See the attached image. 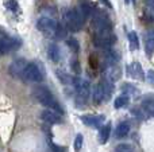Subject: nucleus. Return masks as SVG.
Instances as JSON below:
<instances>
[{
  "mask_svg": "<svg viewBox=\"0 0 154 152\" xmlns=\"http://www.w3.org/2000/svg\"><path fill=\"white\" fill-rule=\"evenodd\" d=\"M109 135H111V123H107L106 125L101 127L100 129V135H99V142L101 144H106L109 139Z\"/></svg>",
  "mask_w": 154,
  "mask_h": 152,
  "instance_id": "19",
  "label": "nucleus"
},
{
  "mask_svg": "<svg viewBox=\"0 0 154 152\" xmlns=\"http://www.w3.org/2000/svg\"><path fill=\"white\" fill-rule=\"evenodd\" d=\"M128 132H130V124L126 123V121L119 123L116 129H115V137H116V139H125L128 135Z\"/></svg>",
  "mask_w": 154,
  "mask_h": 152,
  "instance_id": "16",
  "label": "nucleus"
},
{
  "mask_svg": "<svg viewBox=\"0 0 154 152\" xmlns=\"http://www.w3.org/2000/svg\"><path fill=\"white\" fill-rule=\"evenodd\" d=\"M145 20L147 23H154V15H145Z\"/></svg>",
  "mask_w": 154,
  "mask_h": 152,
  "instance_id": "32",
  "label": "nucleus"
},
{
  "mask_svg": "<svg viewBox=\"0 0 154 152\" xmlns=\"http://www.w3.org/2000/svg\"><path fill=\"white\" fill-rule=\"evenodd\" d=\"M100 1L106 3V4H107V5H108V7H112V5H111V3H109V1H108V0H100Z\"/></svg>",
  "mask_w": 154,
  "mask_h": 152,
  "instance_id": "34",
  "label": "nucleus"
},
{
  "mask_svg": "<svg viewBox=\"0 0 154 152\" xmlns=\"http://www.w3.org/2000/svg\"><path fill=\"white\" fill-rule=\"evenodd\" d=\"M57 22L53 18H49V16H42V18L38 19L37 22V28L39 30L42 34H45L46 37H54V32L57 28Z\"/></svg>",
  "mask_w": 154,
  "mask_h": 152,
  "instance_id": "7",
  "label": "nucleus"
},
{
  "mask_svg": "<svg viewBox=\"0 0 154 152\" xmlns=\"http://www.w3.org/2000/svg\"><path fill=\"white\" fill-rule=\"evenodd\" d=\"M133 1H135V0H133Z\"/></svg>",
  "mask_w": 154,
  "mask_h": 152,
  "instance_id": "35",
  "label": "nucleus"
},
{
  "mask_svg": "<svg viewBox=\"0 0 154 152\" xmlns=\"http://www.w3.org/2000/svg\"><path fill=\"white\" fill-rule=\"evenodd\" d=\"M120 75H122V70H120L118 66H111L109 70H107V73H106V78L109 80L111 82L118 81L120 78Z\"/></svg>",
  "mask_w": 154,
  "mask_h": 152,
  "instance_id": "18",
  "label": "nucleus"
},
{
  "mask_svg": "<svg viewBox=\"0 0 154 152\" xmlns=\"http://www.w3.org/2000/svg\"><path fill=\"white\" fill-rule=\"evenodd\" d=\"M64 20H65L66 28L70 30L72 32L80 31L82 27V20L80 19V16L77 15L75 8H65L64 10Z\"/></svg>",
  "mask_w": 154,
  "mask_h": 152,
  "instance_id": "3",
  "label": "nucleus"
},
{
  "mask_svg": "<svg viewBox=\"0 0 154 152\" xmlns=\"http://www.w3.org/2000/svg\"><path fill=\"white\" fill-rule=\"evenodd\" d=\"M115 152H133V147L130 144H119L115 148Z\"/></svg>",
  "mask_w": 154,
  "mask_h": 152,
  "instance_id": "29",
  "label": "nucleus"
},
{
  "mask_svg": "<svg viewBox=\"0 0 154 152\" xmlns=\"http://www.w3.org/2000/svg\"><path fill=\"white\" fill-rule=\"evenodd\" d=\"M73 88L76 89L77 96L87 101L91 94V83L87 80H82L80 77H75L73 78Z\"/></svg>",
  "mask_w": 154,
  "mask_h": 152,
  "instance_id": "8",
  "label": "nucleus"
},
{
  "mask_svg": "<svg viewBox=\"0 0 154 152\" xmlns=\"http://www.w3.org/2000/svg\"><path fill=\"white\" fill-rule=\"evenodd\" d=\"M128 42H130L131 50H138L139 48V38L135 31L128 32Z\"/></svg>",
  "mask_w": 154,
  "mask_h": 152,
  "instance_id": "22",
  "label": "nucleus"
},
{
  "mask_svg": "<svg viewBox=\"0 0 154 152\" xmlns=\"http://www.w3.org/2000/svg\"><path fill=\"white\" fill-rule=\"evenodd\" d=\"M32 96H34V98L37 100L41 105L46 107L48 109H53V110H56V112L61 110V107H60L58 101L56 100V97H54L53 93H51L48 88H45V86H37V88H34Z\"/></svg>",
  "mask_w": 154,
  "mask_h": 152,
  "instance_id": "1",
  "label": "nucleus"
},
{
  "mask_svg": "<svg viewBox=\"0 0 154 152\" xmlns=\"http://www.w3.org/2000/svg\"><path fill=\"white\" fill-rule=\"evenodd\" d=\"M146 77H147V81H149L152 85H154V70H147Z\"/></svg>",
  "mask_w": 154,
  "mask_h": 152,
  "instance_id": "31",
  "label": "nucleus"
},
{
  "mask_svg": "<svg viewBox=\"0 0 154 152\" xmlns=\"http://www.w3.org/2000/svg\"><path fill=\"white\" fill-rule=\"evenodd\" d=\"M100 86H101V90H103V97L104 100H109L112 96V93H114V82H111L109 80H107V78H104L103 81L100 82Z\"/></svg>",
  "mask_w": 154,
  "mask_h": 152,
  "instance_id": "14",
  "label": "nucleus"
},
{
  "mask_svg": "<svg viewBox=\"0 0 154 152\" xmlns=\"http://www.w3.org/2000/svg\"><path fill=\"white\" fill-rule=\"evenodd\" d=\"M70 67H72V69L75 70V73H80V70H81V69H80L79 61H77L76 58H75V59H73V61H72V63H70Z\"/></svg>",
  "mask_w": 154,
  "mask_h": 152,
  "instance_id": "30",
  "label": "nucleus"
},
{
  "mask_svg": "<svg viewBox=\"0 0 154 152\" xmlns=\"http://www.w3.org/2000/svg\"><path fill=\"white\" fill-rule=\"evenodd\" d=\"M82 143H84L82 135H77L75 139V151L76 152H80V150H81V147H82Z\"/></svg>",
  "mask_w": 154,
  "mask_h": 152,
  "instance_id": "28",
  "label": "nucleus"
},
{
  "mask_svg": "<svg viewBox=\"0 0 154 152\" xmlns=\"http://www.w3.org/2000/svg\"><path fill=\"white\" fill-rule=\"evenodd\" d=\"M127 1H128V0H127Z\"/></svg>",
  "mask_w": 154,
  "mask_h": 152,
  "instance_id": "36",
  "label": "nucleus"
},
{
  "mask_svg": "<svg viewBox=\"0 0 154 152\" xmlns=\"http://www.w3.org/2000/svg\"><path fill=\"white\" fill-rule=\"evenodd\" d=\"M77 15L80 16V19L84 23L87 20V18H89L91 12H92V3L89 0H79V4H77V8H75Z\"/></svg>",
  "mask_w": 154,
  "mask_h": 152,
  "instance_id": "10",
  "label": "nucleus"
},
{
  "mask_svg": "<svg viewBox=\"0 0 154 152\" xmlns=\"http://www.w3.org/2000/svg\"><path fill=\"white\" fill-rule=\"evenodd\" d=\"M99 65H100V61L97 59L96 54H91V55H89V66L92 67L93 70H96L99 67Z\"/></svg>",
  "mask_w": 154,
  "mask_h": 152,
  "instance_id": "27",
  "label": "nucleus"
},
{
  "mask_svg": "<svg viewBox=\"0 0 154 152\" xmlns=\"http://www.w3.org/2000/svg\"><path fill=\"white\" fill-rule=\"evenodd\" d=\"M4 5L7 10L12 11V12H19V3L16 0H5Z\"/></svg>",
  "mask_w": 154,
  "mask_h": 152,
  "instance_id": "25",
  "label": "nucleus"
},
{
  "mask_svg": "<svg viewBox=\"0 0 154 152\" xmlns=\"http://www.w3.org/2000/svg\"><path fill=\"white\" fill-rule=\"evenodd\" d=\"M92 98L96 104H100L101 101H104V97H103V90H101V86L100 83L93 86V90H92Z\"/></svg>",
  "mask_w": 154,
  "mask_h": 152,
  "instance_id": "20",
  "label": "nucleus"
},
{
  "mask_svg": "<svg viewBox=\"0 0 154 152\" xmlns=\"http://www.w3.org/2000/svg\"><path fill=\"white\" fill-rule=\"evenodd\" d=\"M48 55H49V58H50L53 62H60V59H61V53H60L58 46L54 45V43L49 45V47H48Z\"/></svg>",
  "mask_w": 154,
  "mask_h": 152,
  "instance_id": "17",
  "label": "nucleus"
},
{
  "mask_svg": "<svg viewBox=\"0 0 154 152\" xmlns=\"http://www.w3.org/2000/svg\"><path fill=\"white\" fill-rule=\"evenodd\" d=\"M27 61L24 58H18L10 65V74L12 77H20L22 78V74H23L24 69L27 67Z\"/></svg>",
  "mask_w": 154,
  "mask_h": 152,
  "instance_id": "11",
  "label": "nucleus"
},
{
  "mask_svg": "<svg viewBox=\"0 0 154 152\" xmlns=\"http://www.w3.org/2000/svg\"><path fill=\"white\" fill-rule=\"evenodd\" d=\"M104 120H106V117H104L103 115H84V116H81V121L87 127H89V128H100V127L103 125Z\"/></svg>",
  "mask_w": 154,
  "mask_h": 152,
  "instance_id": "9",
  "label": "nucleus"
},
{
  "mask_svg": "<svg viewBox=\"0 0 154 152\" xmlns=\"http://www.w3.org/2000/svg\"><path fill=\"white\" fill-rule=\"evenodd\" d=\"M128 73H130V75L133 78H135V80H139V81L145 80V73H143V70H142V66L139 62H134L133 65H130V66H128Z\"/></svg>",
  "mask_w": 154,
  "mask_h": 152,
  "instance_id": "13",
  "label": "nucleus"
},
{
  "mask_svg": "<svg viewBox=\"0 0 154 152\" xmlns=\"http://www.w3.org/2000/svg\"><path fill=\"white\" fill-rule=\"evenodd\" d=\"M41 118L45 121L46 124H57L61 121V117H60L58 112L53 109H46L41 113Z\"/></svg>",
  "mask_w": 154,
  "mask_h": 152,
  "instance_id": "12",
  "label": "nucleus"
},
{
  "mask_svg": "<svg viewBox=\"0 0 154 152\" xmlns=\"http://www.w3.org/2000/svg\"><path fill=\"white\" fill-rule=\"evenodd\" d=\"M145 51L147 55H152L154 53V30L147 31L145 35Z\"/></svg>",
  "mask_w": 154,
  "mask_h": 152,
  "instance_id": "15",
  "label": "nucleus"
},
{
  "mask_svg": "<svg viewBox=\"0 0 154 152\" xmlns=\"http://www.w3.org/2000/svg\"><path fill=\"white\" fill-rule=\"evenodd\" d=\"M66 35H68V30H66V27L64 26V24H57V28H56V32H54V38L56 39H65L66 38Z\"/></svg>",
  "mask_w": 154,
  "mask_h": 152,
  "instance_id": "23",
  "label": "nucleus"
},
{
  "mask_svg": "<svg viewBox=\"0 0 154 152\" xmlns=\"http://www.w3.org/2000/svg\"><path fill=\"white\" fill-rule=\"evenodd\" d=\"M92 30L95 34H101V32H108L112 31V24L109 18L106 13H96L92 18Z\"/></svg>",
  "mask_w": 154,
  "mask_h": 152,
  "instance_id": "2",
  "label": "nucleus"
},
{
  "mask_svg": "<svg viewBox=\"0 0 154 152\" xmlns=\"http://www.w3.org/2000/svg\"><path fill=\"white\" fill-rule=\"evenodd\" d=\"M20 45H22V40L19 38L8 37L4 32L0 31V55L14 50H18V47Z\"/></svg>",
  "mask_w": 154,
  "mask_h": 152,
  "instance_id": "4",
  "label": "nucleus"
},
{
  "mask_svg": "<svg viewBox=\"0 0 154 152\" xmlns=\"http://www.w3.org/2000/svg\"><path fill=\"white\" fill-rule=\"evenodd\" d=\"M22 78L24 81H29V82H41L43 80V70H41L39 65H37L35 62H31L24 69Z\"/></svg>",
  "mask_w": 154,
  "mask_h": 152,
  "instance_id": "5",
  "label": "nucleus"
},
{
  "mask_svg": "<svg viewBox=\"0 0 154 152\" xmlns=\"http://www.w3.org/2000/svg\"><path fill=\"white\" fill-rule=\"evenodd\" d=\"M66 45L69 46L70 50H72L73 53H79L80 45H79V42H77V39H75V38H69V39H66Z\"/></svg>",
  "mask_w": 154,
  "mask_h": 152,
  "instance_id": "26",
  "label": "nucleus"
},
{
  "mask_svg": "<svg viewBox=\"0 0 154 152\" xmlns=\"http://www.w3.org/2000/svg\"><path fill=\"white\" fill-rule=\"evenodd\" d=\"M122 90H123V94H126V96H128V94L137 96V94H138V89L134 88V86L130 85V83H125V85L122 86Z\"/></svg>",
  "mask_w": 154,
  "mask_h": 152,
  "instance_id": "24",
  "label": "nucleus"
},
{
  "mask_svg": "<svg viewBox=\"0 0 154 152\" xmlns=\"http://www.w3.org/2000/svg\"><path fill=\"white\" fill-rule=\"evenodd\" d=\"M128 102H130V97L126 96V94H122V96H119L116 100L114 101V107L116 108V109H120V108H126L128 105Z\"/></svg>",
  "mask_w": 154,
  "mask_h": 152,
  "instance_id": "21",
  "label": "nucleus"
},
{
  "mask_svg": "<svg viewBox=\"0 0 154 152\" xmlns=\"http://www.w3.org/2000/svg\"><path fill=\"white\" fill-rule=\"evenodd\" d=\"M145 4H146V7L149 8H154V0H143Z\"/></svg>",
  "mask_w": 154,
  "mask_h": 152,
  "instance_id": "33",
  "label": "nucleus"
},
{
  "mask_svg": "<svg viewBox=\"0 0 154 152\" xmlns=\"http://www.w3.org/2000/svg\"><path fill=\"white\" fill-rule=\"evenodd\" d=\"M115 42H116V35L112 31L93 35V45L97 48H109L114 46Z\"/></svg>",
  "mask_w": 154,
  "mask_h": 152,
  "instance_id": "6",
  "label": "nucleus"
}]
</instances>
